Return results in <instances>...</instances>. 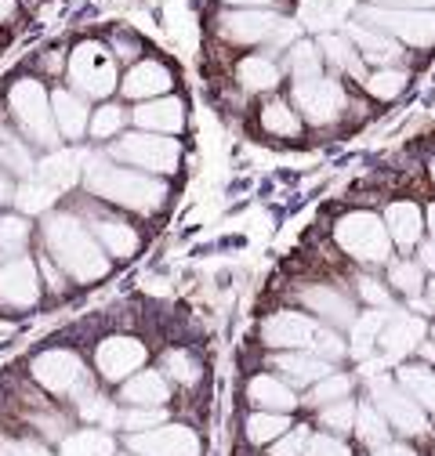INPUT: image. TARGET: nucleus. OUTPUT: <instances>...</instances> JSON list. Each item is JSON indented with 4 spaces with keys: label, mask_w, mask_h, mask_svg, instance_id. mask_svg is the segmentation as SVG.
<instances>
[{
    "label": "nucleus",
    "mask_w": 435,
    "mask_h": 456,
    "mask_svg": "<svg viewBox=\"0 0 435 456\" xmlns=\"http://www.w3.org/2000/svg\"><path fill=\"white\" fill-rule=\"evenodd\" d=\"M84 185L91 196L127 207L135 214H156L163 203H168V185H163L156 175H145V170H135V167H120L109 156L87 159Z\"/></svg>",
    "instance_id": "nucleus-1"
},
{
    "label": "nucleus",
    "mask_w": 435,
    "mask_h": 456,
    "mask_svg": "<svg viewBox=\"0 0 435 456\" xmlns=\"http://www.w3.org/2000/svg\"><path fill=\"white\" fill-rule=\"evenodd\" d=\"M44 243H47L51 261H59V268L70 272L77 282H94L109 272V254L94 240L87 221H80L77 214H66V210L47 214L44 217Z\"/></svg>",
    "instance_id": "nucleus-2"
},
{
    "label": "nucleus",
    "mask_w": 435,
    "mask_h": 456,
    "mask_svg": "<svg viewBox=\"0 0 435 456\" xmlns=\"http://www.w3.org/2000/svg\"><path fill=\"white\" fill-rule=\"evenodd\" d=\"M218 37L226 44H272L287 47L298 29L291 19L268 12V8H229L218 15Z\"/></svg>",
    "instance_id": "nucleus-3"
},
{
    "label": "nucleus",
    "mask_w": 435,
    "mask_h": 456,
    "mask_svg": "<svg viewBox=\"0 0 435 456\" xmlns=\"http://www.w3.org/2000/svg\"><path fill=\"white\" fill-rule=\"evenodd\" d=\"M8 109L29 145H40V149L59 145V124H54L51 94L44 91L40 80H19L8 94Z\"/></svg>",
    "instance_id": "nucleus-4"
},
{
    "label": "nucleus",
    "mask_w": 435,
    "mask_h": 456,
    "mask_svg": "<svg viewBox=\"0 0 435 456\" xmlns=\"http://www.w3.org/2000/svg\"><path fill=\"white\" fill-rule=\"evenodd\" d=\"M334 243L363 265H385L392 257V236L385 217H377L370 210H352L334 224Z\"/></svg>",
    "instance_id": "nucleus-5"
},
{
    "label": "nucleus",
    "mask_w": 435,
    "mask_h": 456,
    "mask_svg": "<svg viewBox=\"0 0 435 456\" xmlns=\"http://www.w3.org/2000/svg\"><path fill=\"white\" fill-rule=\"evenodd\" d=\"M109 159H117L120 167L145 170V175H175L182 159V145L178 138H168V134L131 131L109 145Z\"/></svg>",
    "instance_id": "nucleus-6"
},
{
    "label": "nucleus",
    "mask_w": 435,
    "mask_h": 456,
    "mask_svg": "<svg viewBox=\"0 0 435 456\" xmlns=\"http://www.w3.org/2000/svg\"><path fill=\"white\" fill-rule=\"evenodd\" d=\"M33 380L40 387H47L51 395L62 398H77V403H87L91 398V373L84 366V359L70 348H47L33 359Z\"/></svg>",
    "instance_id": "nucleus-7"
},
{
    "label": "nucleus",
    "mask_w": 435,
    "mask_h": 456,
    "mask_svg": "<svg viewBox=\"0 0 435 456\" xmlns=\"http://www.w3.org/2000/svg\"><path fill=\"white\" fill-rule=\"evenodd\" d=\"M70 80L80 98H109L117 91V54L98 40H84L70 54Z\"/></svg>",
    "instance_id": "nucleus-8"
},
{
    "label": "nucleus",
    "mask_w": 435,
    "mask_h": 456,
    "mask_svg": "<svg viewBox=\"0 0 435 456\" xmlns=\"http://www.w3.org/2000/svg\"><path fill=\"white\" fill-rule=\"evenodd\" d=\"M370 403L381 410V417H385L392 424V431H399L403 438H421L428 431V413L392 377H381V373L370 377Z\"/></svg>",
    "instance_id": "nucleus-9"
},
{
    "label": "nucleus",
    "mask_w": 435,
    "mask_h": 456,
    "mask_svg": "<svg viewBox=\"0 0 435 456\" xmlns=\"http://www.w3.org/2000/svg\"><path fill=\"white\" fill-rule=\"evenodd\" d=\"M359 22L389 33L399 44H410V47H431L435 44V12H406V8L370 4V8L359 12Z\"/></svg>",
    "instance_id": "nucleus-10"
},
{
    "label": "nucleus",
    "mask_w": 435,
    "mask_h": 456,
    "mask_svg": "<svg viewBox=\"0 0 435 456\" xmlns=\"http://www.w3.org/2000/svg\"><path fill=\"white\" fill-rule=\"evenodd\" d=\"M291 98H294V109L301 112L308 124H316V127H326V124L341 120V112L349 109V94H345L341 80H334V77L294 84Z\"/></svg>",
    "instance_id": "nucleus-11"
},
{
    "label": "nucleus",
    "mask_w": 435,
    "mask_h": 456,
    "mask_svg": "<svg viewBox=\"0 0 435 456\" xmlns=\"http://www.w3.org/2000/svg\"><path fill=\"white\" fill-rule=\"evenodd\" d=\"M323 322L301 315V312H276L261 322V345L276 352H312Z\"/></svg>",
    "instance_id": "nucleus-12"
},
{
    "label": "nucleus",
    "mask_w": 435,
    "mask_h": 456,
    "mask_svg": "<svg viewBox=\"0 0 435 456\" xmlns=\"http://www.w3.org/2000/svg\"><path fill=\"white\" fill-rule=\"evenodd\" d=\"M40 301V265L33 257H8L0 265V305L33 308Z\"/></svg>",
    "instance_id": "nucleus-13"
},
{
    "label": "nucleus",
    "mask_w": 435,
    "mask_h": 456,
    "mask_svg": "<svg viewBox=\"0 0 435 456\" xmlns=\"http://www.w3.org/2000/svg\"><path fill=\"white\" fill-rule=\"evenodd\" d=\"M127 449L135 456H200V438L193 428L163 424L152 431H138L127 438Z\"/></svg>",
    "instance_id": "nucleus-14"
},
{
    "label": "nucleus",
    "mask_w": 435,
    "mask_h": 456,
    "mask_svg": "<svg viewBox=\"0 0 435 456\" xmlns=\"http://www.w3.org/2000/svg\"><path fill=\"white\" fill-rule=\"evenodd\" d=\"M145 359L149 352L138 337H105L94 352V366L105 380H131L145 366Z\"/></svg>",
    "instance_id": "nucleus-15"
},
{
    "label": "nucleus",
    "mask_w": 435,
    "mask_h": 456,
    "mask_svg": "<svg viewBox=\"0 0 435 456\" xmlns=\"http://www.w3.org/2000/svg\"><path fill=\"white\" fill-rule=\"evenodd\" d=\"M131 120L145 134H168V138H175L185 127V105L175 94H163V98H152V102H138V109L131 112Z\"/></svg>",
    "instance_id": "nucleus-16"
},
{
    "label": "nucleus",
    "mask_w": 435,
    "mask_h": 456,
    "mask_svg": "<svg viewBox=\"0 0 435 456\" xmlns=\"http://www.w3.org/2000/svg\"><path fill=\"white\" fill-rule=\"evenodd\" d=\"M171 84H175V77H171L168 66L156 62V59H142L120 77V94L131 98V102H152V98L168 94Z\"/></svg>",
    "instance_id": "nucleus-17"
},
{
    "label": "nucleus",
    "mask_w": 435,
    "mask_h": 456,
    "mask_svg": "<svg viewBox=\"0 0 435 456\" xmlns=\"http://www.w3.org/2000/svg\"><path fill=\"white\" fill-rule=\"evenodd\" d=\"M424 333H428V326H424L421 315H392L389 326L381 330L377 345H381V352H385L389 362H403L410 352H417L424 345Z\"/></svg>",
    "instance_id": "nucleus-18"
},
{
    "label": "nucleus",
    "mask_w": 435,
    "mask_h": 456,
    "mask_svg": "<svg viewBox=\"0 0 435 456\" xmlns=\"http://www.w3.org/2000/svg\"><path fill=\"white\" fill-rule=\"evenodd\" d=\"M301 305L308 308V312H316L326 326H349L352 330V322L359 319L356 315V305L341 294V290H334V287H326V282H316V287H305L301 290Z\"/></svg>",
    "instance_id": "nucleus-19"
},
{
    "label": "nucleus",
    "mask_w": 435,
    "mask_h": 456,
    "mask_svg": "<svg viewBox=\"0 0 435 456\" xmlns=\"http://www.w3.org/2000/svg\"><path fill=\"white\" fill-rule=\"evenodd\" d=\"M247 398H250L254 410H265V413H294L301 406V398L294 395V387L280 373H258V377H250Z\"/></svg>",
    "instance_id": "nucleus-20"
},
{
    "label": "nucleus",
    "mask_w": 435,
    "mask_h": 456,
    "mask_svg": "<svg viewBox=\"0 0 435 456\" xmlns=\"http://www.w3.org/2000/svg\"><path fill=\"white\" fill-rule=\"evenodd\" d=\"M272 370H276L291 387H316L323 377L334 373V362H326L312 352H276L272 355Z\"/></svg>",
    "instance_id": "nucleus-21"
},
{
    "label": "nucleus",
    "mask_w": 435,
    "mask_h": 456,
    "mask_svg": "<svg viewBox=\"0 0 435 456\" xmlns=\"http://www.w3.org/2000/svg\"><path fill=\"white\" fill-rule=\"evenodd\" d=\"M349 40L356 44L359 59L370 62V66H377V69H392V62H399V54H403V47H399L396 37L381 33L373 26H363V22H352L349 26Z\"/></svg>",
    "instance_id": "nucleus-22"
},
{
    "label": "nucleus",
    "mask_w": 435,
    "mask_h": 456,
    "mask_svg": "<svg viewBox=\"0 0 435 456\" xmlns=\"http://www.w3.org/2000/svg\"><path fill=\"white\" fill-rule=\"evenodd\" d=\"M87 228L94 232V240L102 243V250L113 254V257H131L142 247V236L135 232L127 221H120L113 214H87Z\"/></svg>",
    "instance_id": "nucleus-23"
},
{
    "label": "nucleus",
    "mask_w": 435,
    "mask_h": 456,
    "mask_svg": "<svg viewBox=\"0 0 435 456\" xmlns=\"http://www.w3.org/2000/svg\"><path fill=\"white\" fill-rule=\"evenodd\" d=\"M385 224H389V236H392V243H396L399 250L417 247L421 236H424V228H428L421 207L410 203V200H396V203H389V210H385Z\"/></svg>",
    "instance_id": "nucleus-24"
},
{
    "label": "nucleus",
    "mask_w": 435,
    "mask_h": 456,
    "mask_svg": "<svg viewBox=\"0 0 435 456\" xmlns=\"http://www.w3.org/2000/svg\"><path fill=\"white\" fill-rule=\"evenodd\" d=\"M51 109H54V124H59V134L77 142L91 131V117L94 112H87V102L77 94V91H54L51 94Z\"/></svg>",
    "instance_id": "nucleus-25"
},
{
    "label": "nucleus",
    "mask_w": 435,
    "mask_h": 456,
    "mask_svg": "<svg viewBox=\"0 0 435 456\" xmlns=\"http://www.w3.org/2000/svg\"><path fill=\"white\" fill-rule=\"evenodd\" d=\"M396 384L414 398V403L428 417H435V366H428V362H403L396 370Z\"/></svg>",
    "instance_id": "nucleus-26"
},
{
    "label": "nucleus",
    "mask_w": 435,
    "mask_h": 456,
    "mask_svg": "<svg viewBox=\"0 0 435 456\" xmlns=\"http://www.w3.org/2000/svg\"><path fill=\"white\" fill-rule=\"evenodd\" d=\"M120 398H124V403H131V406H149V410H156V406H163V403L171 398V387H168V380H163V373L142 370V373H135L131 380H124Z\"/></svg>",
    "instance_id": "nucleus-27"
},
{
    "label": "nucleus",
    "mask_w": 435,
    "mask_h": 456,
    "mask_svg": "<svg viewBox=\"0 0 435 456\" xmlns=\"http://www.w3.org/2000/svg\"><path fill=\"white\" fill-rule=\"evenodd\" d=\"M236 84L247 94H261V91H276L280 87V66L268 59V54H247L236 66Z\"/></svg>",
    "instance_id": "nucleus-28"
},
{
    "label": "nucleus",
    "mask_w": 435,
    "mask_h": 456,
    "mask_svg": "<svg viewBox=\"0 0 435 456\" xmlns=\"http://www.w3.org/2000/svg\"><path fill=\"white\" fill-rule=\"evenodd\" d=\"M319 51H323V59H326V62H331V66H338L341 73L356 77L359 84L366 80V73H363V59H359V51H356V44H352L349 37H338V33H326V37L319 40Z\"/></svg>",
    "instance_id": "nucleus-29"
},
{
    "label": "nucleus",
    "mask_w": 435,
    "mask_h": 456,
    "mask_svg": "<svg viewBox=\"0 0 435 456\" xmlns=\"http://www.w3.org/2000/svg\"><path fill=\"white\" fill-rule=\"evenodd\" d=\"M370 452H377V449H385L389 442H396L392 438V424L381 417V410L373 406V403H363L359 406V417H356V431H352Z\"/></svg>",
    "instance_id": "nucleus-30"
},
{
    "label": "nucleus",
    "mask_w": 435,
    "mask_h": 456,
    "mask_svg": "<svg viewBox=\"0 0 435 456\" xmlns=\"http://www.w3.org/2000/svg\"><path fill=\"white\" fill-rule=\"evenodd\" d=\"M389 326V312H363L356 322H352V345H349V352H352V359H370V352H373V345L381 340V330Z\"/></svg>",
    "instance_id": "nucleus-31"
},
{
    "label": "nucleus",
    "mask_w": 435,
    "mask_h": 456,
    "mask_svg": "<svg viewBox=\"0 0 435 456\" xmlns=\"http://www.w3.org/2000/svg\"><path fill=\"white\" fill-rule=\"evenodd\" d=\"M291 428H294V424H291V413H265V410H254V413L247 417V424H243V431H247V438H250L254 445L280 442Z\"/></svg>",
    "instance_id": "nucleus-32"
},
{
    "label": "nucleus",
    "mask_w": 435,
    "mask_h": 456,
    "mask_svg": "<svg viewBox=\"0 0 435 456\" xmlns=\"http://www.w3.org/2000/svg\"><path fill=\"white\" fill-rule=\"evenodd\" d=\"M261 127L276 138H298L301 134V117L291 102H265L261 105Z\"/></svg>",
    "instance_id": "nucleus-33"
},
{
    "label": "nucleus",
    "mask_w": 435,
    "mask_h": 456,
    "mask_svg": "<svg viewBox=\"0 0 435 456\" xmlns=\"http://www.w3.org/2000/svg\"><path fill=\"white\" fill-rule=\"evenodd\" d=\"M0 167L12 170V175H29V170H33L29 142L19 138L4 120H0Z\"/></svg>",
    "instance_id": "nucleus-34"
},
{
    "label": "nucleus",
    "mask_w": 435,
    "mask_h": 456,
    "mask_svg": "<svg viewBox=\"0 0 435 456\" xmlns=\"http://www.w3.org/2000/svg\"><path fill=\"white\" fill-rule=\"evenodd\" d=\"M287 69H291L294 84L319 80V77H323V51H319V44L298 40V44L287 51Z\"/></svg>",
    "instance_id": "nucleus-35"
},
{
    "label": "nucleus",
    "mask_w": 435,
    "mask_h": 456,
    "mask_svg": "<svg viewBox=\"0 0 435 456\" xmlns=\"http://www.w3.org/2000/svg\"><path fill=\"white\" fill-rule=\"evenodd\" d=\"M352 377L349 373H331V377H323L316 387H308V398L305 403L312 410H323V406H334V403H345V398L352 395Z\"/></svg>",
    "instance_id": "nucleus-36"
},
{
    "label": "nucleus",
    "mask_w": 435,
    "mask_h": 456,
    "mask_svg": "<svg viewBox=\"0 0 435 456\" xmlns=\"http://www.w3.org/2000/svg\"><path fill=\"white\" fill-rule=\"evenodd\" d=\"M389 282H392V290H399L410 301H417L421 290H424V268H421V261H392L389 265Z\"/></svg>",
    "instance_id": "nucleus-37"
},
{
    "label": "nucleus",
    "mask_w": 435,
    "mask_h": 456,
    "mask_svg": "<svg viewBox=\"0 0 435 456\" xmlns=\"http://www.w3.org/2000/svg\"><path fill=\"white\" fill-rule=\"evenodd\" d=\"M26 243H29V224H26V217H19V214H8V217H0V257H22V250H26Z\"/></svg>",
    "instance_id": "nucleus-38"
},
{
    "label": "nucleus",
    "mask_w": 435,
    "mask_h": 456,
    "mask_svg": "<svg viewBox=\"0 0 435 456\" xmlns=\"http://www.w3.org/2000/svg\"><path fill=\"white\" fill-rule=\"evenodd\" d=\"M363 87H366L377 102H392V98H399V94L406 91V73H403V69H373V73L363 80Z\"/></svg>",
    "instance_id": "nucleus-39"
},
{
    "label": "nucleus",
    "mask_w": 435,
    "mask_h": 456,
    "mask_svg": "<svg viewBox=\"0 0 435 456\" xmlns=\"http://www.w3.org/2000/svg\"><path fill=\"white\" fill-rule=\"evenodd\" d=\"M356 417H359V406L352 403V398L319 410V424L331 431V435H349V431H356Z\"/></svg>",
    "instance_id": "nucleus-40"
},
{
    "label": "nucleus",
    "mask_w": 435,
    "mask_h": 456,
    "mask_svg": "<svg viewBox=\"0 0 435 456\" xmlns=\"http://www.w3.org/2000/svg\"><path fill=\"white\" fill-rule=\"evenodd\" d=\"M120 127H124V109L120 105H102L94 109L91 117V138H120Z\"/></svg>",
    "instance_id": "nucleus-41"
},
{
    "label": "nucleus",
    "mask_w": 435,
    "mask_h": 456,
    "mask_svg": "<svg viewBox=\"0 0 435 456\" xmlns=\"http://www.w3.org/2000/svg\"><path fill=\"white\" fill-rule=\"evenodd\" d=\"M163 420H168L163 406H156V410H149V406H135V410H127V413L120 417L124 431H131V435H138V431H152V428H163Z\"/></svg>",
    "instance_id": "nucleus-42"
},
{
    "label": "nucleus",
    "mask_w": 435,
    "mask_h": 456,
    "mask_svg": "<svg viewBox=\"0 0 435 456\" xmlns=\"http://www.w3.org/2000/svg\"><path fill=\"white\" fill-rule=\"evenodd\" d=\"M163 370H168V377H175L178 384H196L200 380V362L185 352H168L163 355Z\"/></svg>",
    "instance_id": "nucleus-43"
},
{
    "label": "nucleus",
    "mask_w": 435,
    "mask_h": 456,
    "mask_svg": "<svg viewBox=\"0 0 435 456\" xmlns=\"http://www.w3.org/2000/svg\"><path fill=\"white\" fill-rule=\"evenodd\" d=\"M308 442H312V431H308L305 424H298V428H291V431H287L280 442H272L268 456H305Z\"/></svg>",
    "instance_id": "nucleus-44"
},
{
    "label": "nucleus",
    "mask_w": 435,
    "mask_h": 456,
    "mask_svg": "<svg viewBox=\"0 0 435 456\" xmlns=\"http://www.w3.org/2000/svg\"><path fill=\"white\" fill-rule=\"evenodd\" d=\"M305 456H352V449H349V442H345L341 435L319 431V435H312V442H308Z\"/></svg>",
    "instance_id": "nucleus-45"
},
{
    "label": "nucleus",
    "mask_w": 435,
    "mask_h": 456,
    "mask_svg": "<svg viewBox=\"0 0 435 456\" xmlns=\"http://www.w3.org/2000/svg\"><path fill=\"white\" fill-rule=\"evenodd\" d=\"M0 456H51V452L26 438H0Z\"/></svg>",
    "instance_id": "nucleus-46"
},
{
    "label": "nucleus",
    "mask_w": 435,
    "mask_h": 456,
    "mask_svg": "<svg viewBox=\"0 0 435 456\" xmlns=\"http://www.w3.org/2000/svg\"><path fill=\"white\" fill-rule=\"evenodd\" d=\"M359 294H363V301L373 305V308H389V287H381V282L370 279V275L359 279Z\"/></svg>",
    "instance_id": "nucleus-47"
},
{
    "label": "nucleus",
    "mask_w": 435,
    "mask_h": 456,
    "mask_svg": "<svg viewBox=\"0 0 435 456\" xmlns=\"http://www.w3.org/2000/svg\"><path fill=\"white\" fill-rule=\"evenodd\" d=\"M40 275L47 279V287H51L54 294H66V279H62V272H54V265H51L47 257L40 261Z\"/></svg>",
    "instance_id": "nucleus-48"
},
{
    "label": "nucleus",
    "mask_w": 435,
    "mask_h": 456,
    "mask_svg": "<svg viewBox=\"0 0 435 456\" xmlns=\"http://www.w3.org/2000/svg\"><path fill=\"white\" fill-rule=\"evenodd\" d=\"M381 8H406V12H428L435 8V0H377Z\"/></svg>",
    "instance_id": "nucleus-49"
},
{
    "label": "nucleus",
    "mask_w": 435,
    "mask_h": 456,
    "mask_svg": "<svg viewBox=\"0 0 435 456\" xmlns=\"http://www.w3.org/2000/svg\"><path fill=\"white\" fill-rule=\"evenodd\" d=\"M370 456H421L414 445H406V442H389L385 449H377V452H370Z\"/></svg>",
    "instance_id": "nucleus-50"
},
{
    "label": "nucleus",
    "mask_w": 435,
    "mask_h": 456,
    "mask_svg": "<svg viewBox=\"0 0 435 456\" xmlns=\"http://www.w3.org/2000/svg\"><path fill=\"white\" fill-rule=\"evenodd\" d=\"M421 268L424 272H435V240H428V243H421Z\"/></svg>",
    "instance_id": "nucleus-51"
},
{
    "label": "nucleus",
    "mask_w": 435,
    "mask_h": 456,
    "mask_svg": "<svg viewBox=\"0 0 435 456\" xmlns=\"http://www.w3.org/2000/svg\"><path fill=\"white\" fill-rule=\"evenodd\" d=\"M229 8H268L272 12V0H222Z\"/></svg>",
    "instance_id": "nucleus-52"
},
{
    "label": "nucleus",
    "mask_w": 435,
    "mask_h": 456,
    "mask_svg": "<svg viewBox=\"0 0 435 456\" xmlns=\"http://www.w3.org/2000/svg\"><path fill=\"white\" fill-rule=\"evenodd\" d=\"M135 51H138V47H135L131 40H113V54H117V59H131Z\"/></svg>",
    "instance_id": "nucleus-53"
},
{
    "label": "nucleus",
    "mask_w": 435,
    "mask_h": 456,
    "mask_svg": "<svg viewBox=\"0 0 435 456\" xmlns=\"http://www.w3.org/2000/svg\"><path fill=\"white\" fill-rule=\"evenodd\" d=\"M12 196H15V185H12V178H8V175H0V207H4Z\"/></svg>",
    "instance_id": "nucleus-54"
},
{
    "label": "nucleus",
    "mask_w": 435,
    "mask_h": 456,
    "mask_svg": "<svg viewBox=\"0 0 435 456\" xmlns=\"http://www.w3.org/2000/svg\"><path fill=\"white\" fill-rule=\"evenodd\" d=\"M15 15V0H0V22H8Z\"/></svg>",
    "instance_id": "nucleus-55"
},
{
    "label": "nucleus",
    "mask_w": 435,
    "mask_h": 456,
    "mask_svg": "<svg viewBox=\"0 0 435 456\" xmlns=\"http://www.w3.org/2000/svg\"><path fill=\"white\" fill-rule=\"evenodd\" d=\"M424 221H428V232H431V240H435V203L424 210Z\"/></svg>",
    "instance_id": "nucleus-56"
},
{
    "label": "nucleus",
    "mask_w": 435,
    "mask_h": 456,
    "mask_svg": "<svg viewBox=\"0 0 435 456\" xmlns=\"http://www.w3.org/2000/svg\"><path fill=\"white\" fill-rule=\"evenodd\" d=\"M428 305H431V308H435V279H431V282H428Z\"/></svg>",
    "instance_id": "nucleus-57"
},
{
    "label": "nucleus",
    "mask_w": 435,
    "mask_h": 456,
    "mask_svg": "<svg viewBox=\"0 0 435 456\" xmlns=\"http://www.w3.org/2000/svg\"><path fill=\"white\" fill-rule=\"evenodd\" d=\"M428 175H431V182H435V156H431V163H428Z\"/></svg>",
    "instance_id": "nucleus-58"
},
{
    "label": "nucleus",
    "mask_w": 435,
    "mask_h": 456,
    "mask_svg": "<svg viewBox=\"0 0 435 456\" xmlns=\"http://www.w3.org/2000/svg\"><path fill=\"white\" fill-rule=\"evenodd\" d=\"M428 337H431V345H435V326H431V330H428Z\"/></svg>",
    "instance_id": "nucleus-59"
}]
</instances>
